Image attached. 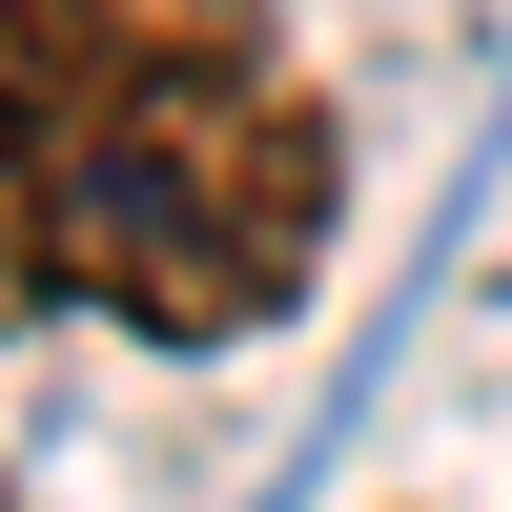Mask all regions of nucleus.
<instances>
[{
  "label": "nucleus",
  "instance_id": "f257e3e1",
  "mask_svg": "<svg viewBox=\"0 0 512 512\" xmlns=\"http://www.w3.org/2000/svg\"><path fill=\"white\" fill-rule=\"evenodd\" d=\"M328 205H349L328 103L267 62L246 0H185V21L123 62V103L62 144V185H41V226H21L0 287H82V308L144 328V349H226V328L308 308Z\"/></svg>",
  "mask_w": 512,
  "mask_h": 512
},
{
  "label": "nucleus",
  "instance_id": "f03ea898",
  "mask_svg": "<svg viewBox=\"0 0 512 512\" xmlns=\"http://www.w3.org/2000/svg\"><path fill=\"white\" fill-rule=\"evenodd\" d=\"M185 21V0H0V267H21L41 185H62V144L123 103V62Z\"/></svg>",
  "mask_w": 512,
  "mask_h": 512
}]
</instances>
